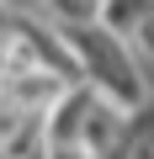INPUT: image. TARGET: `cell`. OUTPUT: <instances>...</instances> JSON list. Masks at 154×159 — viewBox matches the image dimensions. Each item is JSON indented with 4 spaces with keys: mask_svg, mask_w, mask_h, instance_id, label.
<instances>
[{
    "mask_svg": "<svg viewBox=\"0 0 154 159\" xmlns=\"http://www.w3.org/2000/svg\"><path fill=\"white\" fill-rule=\"evenodd\" d=\"M101 16H106L112 27H122V32L133 37V32H138V27L149 21V16H154V0H106V6H101Z\"/></svg>",
    "mask_w": 154,
    "mask_h": 159,
    "instance_id": "1",
    "label": "cell"
},
{
    "mask_svg": "<svg viewBox=\"0 0 154 159\" xmlns=\"http://www.w3.org/2000/svg\"><path fill=\"white\" fill-rule=\"evenodd\" d=\"M48 6L64 16V27H80V21L101 16V6H106V0H48Z\"/></svg>",
    "mask_w": 154,
    "mask_h": 159,
    "instance_id": "2",
    "label": "cell"
},
{
    "mask_svg": "<svg viewBox=\"0 0 154 159\" xmlns=\"http://www.w3.org/2000/svg\"><path fill=\"white\" fill-rule=\"evenodd\" d=\"M11 6H37V0H11Z\"/></svg>",
    "mask_w": 154,
    "mask_h": 159,
    "instance_id": "3",
    "label": "cell"
}]
</instances>
